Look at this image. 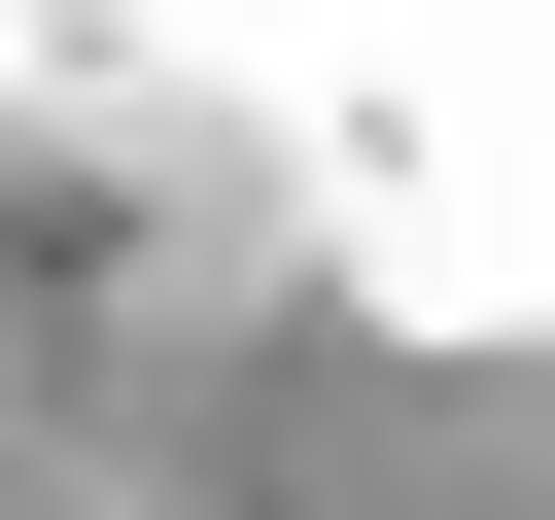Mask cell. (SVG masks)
Listing matches in <instances>:
<instances>
[{"mask_svg":"<svg viewBox=\"0 0 555 520\" xmlns=\"http://www.w3.org/2000/svg\"><path fill=\"white\" fill-rule=\"evenodd\" d=\"M0 520H555V381L416 347L208 173L0 139Z\"/></svg>","mask_w":555,"mask_h":520,"instance_id":"6da1fadb","label":"cell"}]
</instances>
